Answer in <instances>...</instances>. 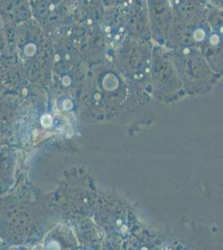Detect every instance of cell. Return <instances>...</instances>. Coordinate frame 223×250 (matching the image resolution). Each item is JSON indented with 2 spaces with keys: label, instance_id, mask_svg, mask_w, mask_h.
Listing matches in <instances>:
<instances>
[{
  "label": "cell",
  "instance_id": "1",
  "mask_svg": "<svg viewBox=\"0 0 223 250\" xmlns=\"http://www.w3.org/2000/svg\"><path fill=\"white\" fill-rule=\"evenodd\" d=\"M170 50L186 94H206L220 79L210 68L199 48L186 46Z\"/></svg>",
  "mask_w": 223,
  "mask_h": 250
},
{
  "label": "cell",
  "instance_id": "2",
  "mask_svg": "<svg viewBox=\"0 0 223 250\" xmlns=\"http://www.w3.org/2000/svg\"><path fill=\"white\" fill-rule=\"evenodd\" d=\"M149 74L151 93L157 100L172 102L186 95L167 47L153 44Z\"/></svg>",
  "mask_w": 223,
  "mask_h": 250
},
{
  "label": "cell",
  "instance_id": "3",
  "mask_svg": "<svg viewBox=\"0 0 223 250\" xmlns=\"http://www.w3.org/2000/svg\"><path fill=\"white\" fill-rule=\"evenodd\" d=\"M212 29L206 18V7L173 11V20L165 47L199 48L207 39Z\"/></svg>",
  "mask_w": 223,
  "mask_h": 250
},
{
  "label": "cell",
  "instance_id": "4",
  "mask_svg": "<svg viewBox=\"0 0 223 250\" xmlns=\"http://www.w3.org/2000/svg\"><path fill=\"white\" fill-rule=\"evenodd\" d=\"M153 44L152 41L127 36L119 45L123 64L122 69L130 85L143 88L149 93L150 64Z\"/></svg>",
  "mask_w": 223,
  "mask_h": 250
},
{
  "label": "cell",
  "instance_id": "5",
  "mask_svg": "<svg viewBox=\"0 0 223 250\" xmlns=\"http://www.w3.org/2000/svg\"><path fill=\"white\" fill-rule=\"evenodd\" d=\"M153 43L165 46L173 20L170 0H146Z\"/></svg>",
  "mask_w": 223,
  "mask_h": 250
},
{
  "label": "cell",
  "instance_id": "6",
  "mask_svg": "<svg viewBox=\"0 0 223 250\" xmlns=\"http://www.w3.org/2000/svg\"><path fill=\"white\" fill-rule=\"evenodd\" d=\"M122 11L127 36L153 42L146 0H134Z\"/></svg>",
  "mask_w": 223,
  "mask_h": 250
},
{
  "label": "cell",
  "instance_id": "7",
  "mask_svg": "<svg viewBox=\"0 0 223 250\" xmlns=\"http://www.w3.org/2000/svg\"><path fill=\"white\" fill-rule=\"evenodd\" d=\"M210 68L218 77L223 76V34L212 30L208 37L199 47Z\"/></svg>",
  "mask_w": 223,
  "mask_h": 250
},
{
  "label": "cell",
  "instance_id": "8",
  "mask_svg": "<svg viewBox=\"0 0 223 250\" xmlns=\"http://www.w3.org/2000/svg\"><path fill=\"white\" fill-rule=\"evenodd\" d=\"M206 18L210 27L213 31L223 34V11L215 9L212 6H206Z\"/></svg>",
  "mask_w": 223,
  "mask_h": 250
},
{
  "label": "cell",
  "instance_id": "9",
  "mask_svg": "<svg viewBox=\"0 0 223 250\" xmlns=\"http://www.w3.org/2000/svg\"><path fill=\"white\" fill-rule=\"evenodd\" d=\"M170 2L172 3L173 11L203 8L208 5L207 0H170Z\"/></svg>",
  "mask_w": 223,
  "mask_h": 250
},
{
  "label": "cell",
  "instance_id": "10",
  "mask_svg": "<svg viewBox=\"0 0 223 250\" xmlns=\"http://www.w3.org/2000/svg\"><path fill=\"white\" fill-rule=\"evenodd\" d=\"M208 5L223 11V0H207Z\"/></svg>",
  "mask_w": 223,
  "mask_h": 250
}]
</instances>
